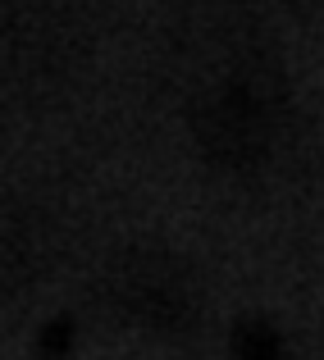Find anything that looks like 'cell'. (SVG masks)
<instances>
[{"instance_id": "obj_1", "label": "cell", "mask_w": 324, "mask_h": 360, "mask_svg": "<svg viewBox=\"0 0 324 360\" xmlns=\"http://www.w3.org/2000/svg\"><path fill=\"white\" fill-rule=\"evenodd\" d=\"M283 87L265 64H237L201 91L192 110L197 146L224 169H251L279 137Z\"/></svg>"}, {"instance_id": "obj_2", "label": "cell", "mask_w": 324, "mask_h": 360, "mask_svg": "<svg viewBox=\"0 0 324 360\" xmlns=\"http://www.w3.org/2000/svg\"><path fill=\"white\" fill-rule=\"evenodd\" d=\"M114 297L128 315L147 319V324H183L187 315V283L183 269H174L160 255H142L114 283Z\"/></svg>"}, {"instance_id": "obj_3", "label": "cell", "mask_w": 324, "mask_h": 360, "mask_svg": "<svg viewBox=\"0 0 324 360\" xmlns=\"http://www.w3.org/2000/svg\"><path fill=\"white\" fill-rule=\"evenodd\" d=\"M233 356L237 360H283V342L265 319H247L233 333Z\"/></svg>"}, {"instance_id": "obj_4", "label": "cell", "mask_w": 324, "mask_h": 360, "mask_svg": "<svg viewBox=\"0 0 324 360\" xmlns=\"http://www.w3.org/2000/svg\"><path fill=\"white\" fill-rule=\"evenodd\" d=\"M69 338H73V328H69V324H55L51 333L42 338V347H46V352H51V356H60L64 347H69Z\"/></svg>"}]
</instances>
